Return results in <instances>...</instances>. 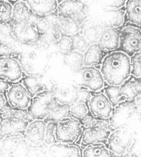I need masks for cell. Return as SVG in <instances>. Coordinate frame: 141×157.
<instances>
[{"label": "cell", "mask_w": 141, "mask_h": 157, "mask_svg": "<svg viewBox=\"0 0 141 157\" xmlns=\"http://www.w3.org/2000/svg\"><path fill=\"white\" fill-rule=\"evenodd\" d=\"M53 145L56 157H80L79 149L76 146L65 144Z\"/></svg>", "instance_id": "24"}, {"label": "cell", "mask_w": 141, "mask_h": 157, "mask_svg": "<svg viewBox=\"0 0 141 157\" xmlns=\"http://www.w3.org/2000/svg\"><path fill=\"white\" fill-rule=\"evenodd\" d=\"M23 71L18 61L12 56L0 58L1 78L10 82H16L22 78Z\"/></svg>", "instance_id": "11"}, {"label": "cell", "mask_w": 141, "mask_h": 157, "mask_svg": "<svg viewBox=\"0 0 141 157\" xmlns=\"http://www.w3.org/2000/svg\"><path fill=\"white\" fill-rule=\"evenodd\" d=\"M7 24L13 37L23 44L34 43L42 36L36 26V23L34 21L15 22L10 20Z\"/></svg>", "instance_id": "5"}, {"label": "cell", "mask_w": 141, "mask_h": 157, "mask_svg": "<svg viewBox=\"0 0 141 157\" xmlns=\"http://www.w3.org/2000/svg\"><path fill=\"white\" fill-rule=\"evenodd\" d=\"M115 157H118V156H115Z\"/></svg>", "instance_id": "36"}, {"label": "cell", "mask_w": 141, "mask_h": 157, "mask_svg": "<svg viewBox=\"0 0 141 157\" xmlns=\"http://www.w3.org/2000/svg\"><path fill=\"white\" fill-rule=\"evenodd\" d=\"M70 105L60 103L55 93L45 90L32 99L28 111L32 120L59 122L69 116Z\"/></svg>", "instance_id": "1"}, {"label": "cell", "mask_w": 141, "mask_h": 157, "mask_svg": "<svg viewBox=\"0 0 141 157\" xmlns=\"http://www.w3.org/2000/svg\"><path fill=\"white\" fill-rule=\"evenodd\" d=\"M83 157H111L109 148L102 143L90 145L83 149Z\"/></svg>", "instance_id": "22"}, {"label": "cell", "mask_w": 141, "mask_h": 157, "mask_svg": "<svg viewBox=\"0 0 141 157\" xmlns=\"http://www.w3.org/2000/svg\"><path fill=\"white\" fill-rule=\"evenodd\" d=\"M97 120L98 119L95 118L90 113L89 115H88L87 117L82 119L81 121H80V123H81L82 127L85 128L86 129L94 127L96 124Z\"/></svg>", "instance_id": "32"}, {"label": "cell", "mask_w": 141, "mask_h": 157, "mask_svg": "<svg viewBox=\"0 0 141 157\" xmlns=\"http://www.w3.org/2000/svg\"><path fill=\"white\" fill-rule=\"evenodd\" d=\"M22 84L27 90L32 99L39 93L47 90L45 85L35 76L28 75L22 78Z\"/></svg>", "instance_id": "21"}, {"label": "cell", "mask_w": 141, "mask_h": 157, "mask_svg": "<svg viewBox=\"0 0 141 157\" xmlns=\"http://www.w3.org/2000/svg\"><path fill=\"white\" fill-rule=\"evenodd\" d=\"M10 106L15 110H28L32 98L22 83L12 84L4 94Z\"/></svg>", "instance_id": "9"}, {"label": "cell", "mask_w": 141, "mask_h": 157, "mask_svg": "<svg viewBox=\"0 0 141 157\" xmlns=\"http://www.w3.org/2000/svg\"><path fill=\"white\" fill-rule=\"evenodd\" d=\"M57 47L59 50L63 53H67L71 52L72 39L67 36L61 37L57 41Z\"/></svg>", "instance_id": "31"}, {"label": "cell", "mask_w": 141, "mask_h": 157, "mask_svg": "<svg viewBox=\"0 0 141 157\" xmlns=\"http://www.w3.org/2000/svg\"><path fill=\"white\" fill-rule=\"evenodd\" d=\"M38 19L39 18L31 12L26 1H18L13 5L12 17L11 20L15 22L31 21L36 23Z\"/></svg>", "instance_id": "17"}, {"label": "cell", "mask_w": 141, "mask_h": 157, "mask_svg": "<svg viewBox=\"0 0 141 157\" xmlns=\"http://www.w3.org/2000/svg\"><path fill=\"white\" fill-rule=\"evenodd\" d=\"M120 51L130 58L141 52V29L134 26H127L120 31Z\"/></svg>", "instance_id": "6"}, {"label": "cell", "mask_w": 141, "mask_h": 157, "mask_svg": "<svg viewBox=\"0 0 141 157\" xmlns=\"http://www.w3.org/2000/svg\"><path fill=\"white\" fill-rule=\"evenodd\" d=\"M57 123L48 121L47 123L44 144L47 145H53L57 143L56 139V128Z\"/></svg>", "instance_id": "29"}, {"label": "cell", "mask_w": 141, "mask_h": 157, "mask_svg": "<svg viewBox=\"0 0 141 157\" xmlns=\"http://www.w3.org/2000/svg\"><path fill=\"white\" fill-rule=\"evenodd\" d=\"M13 5L8 1H0L1 24L7 23L12 17Z\"/></svg>", "instance_id": "26"}, {"label": "cell", "mask_w": 141, "mask_h": 157, "mask_svg": "<svg viewBox=\"0 0 141 157\" xmlns=\"http://www.w3.org/2000/svg\"><path fill=\"white\" fill-rule=\"evenodd\" d=\"M104 94L111 102L113 107L125 101H132L141 95V79L131 78L120 86L108 85Z\"/></svg>", "instance_id": "3"}, {"label": "cell", "mask_w": 141, "mask_h": 157, "mask_svg": "<svg viewBox=\"0 0 141 157\" xmlns=\"http://www.w3.org/2000/svg\"><path fill=\"white\" fill-rule=\"evenodd\" d=\"M90 114L87 103L78 102L70 106L69 116L74 118L79 121Z\"/></svg>", "instance_id": "25"}, {"label": "cell", "mask_w": 141, "mask_h": 157, "mask_svg": "<svg viewBox=\"0 0 141 157\" xmlns=\"http://www.w3.org/2000/svg\"><path fill=\"white\" fill-rule=\"evenodd\" d=\"M105 52L97 43L90 45L83 54V63L84 66H95L101 64Z\"/></svg>", "instance_id": "18"}, {"label": "cell", "mask_w": 141, "mask_h": 157, "mask_svg": "<svg viewBox=\"0 0 141 157\" xmlns=\"http://www.w3.org/2000/svg\"><path fill=\"white\" fill-rule=\"evenodd\" d=\"M126 3L125 1H114L113 2V4H110V7L113 9H120L121 7H122L124 4Z\"/></svg>", "instance_id": "34"}, {"label": "cell", "mask_w": 141, "mask_h": 157, "mask_svg": "<svg viewBox=\"0 0 141 157\" xmlns=\"http://www.w3.org/2000/svg\"><path fill=\"white\" fill-rule=\"evenodd\" d=\"M131 75L134 78L141 79V52L131 57Z\"/></svg>", "instance_id": "30"}, {"label": "cell", "mask_w": 141, "mask_h": 157, "mask_svg": "<svg viewBox=\"0 0 141 157\" xmlns=\"http://www.w3.org/2000/svg\"><path fill=\"white\" fill-rule=\"evenodd\" d=\"M82 85L88 90L96 92L104 86L105 80L100 69L95 66H83L80 69Z\"/></svg>", "instance_id": "10"}, {"label": "cell", "mask_w": 141, "mask_h": 157, "mask_svg": "<svg viewBox=\"0 0 141 157\" xmlns=\"http://www.w3.org/2000/svg\"><path fill=\"white\" fill-rule=\"evenodd\" d=\"M15 109L9 104L6 96L0 94V112L1 121L12 118Z\"/></svg>", "instance_id": "28"}, {"label": "cell", "mask_w": 141, "mask_h": 157, "mask_svg": "<svg viewBox=\"0 0 141 157\" xmlns=\"http://www.w3.org/2000/svg\"><path fill=\"white\" fill-rule=\"evenodd\" d=\"M86 4L82 1L67 0L60 2L57 8L59 18L70 19L80 25L86 17Z\"/></svg>", "instance_id": "7"}, {"label": "cell", "mask_w": 141, "mask_h": 157, "mask_svg": "<svg viewBox=\"0 0 141 157\" xmlns=\"http://www.w3.org/2000/svg\"><path fill=\"white\" fill-rule=\"evenodd\" d=\"M1 157H13L12 156H2Z\"/></svg>", "instance_id": "35"}, {"label": "cell", "mask_w": 141, "mask_h": 157, "mask_svg": "<svg viewBox=\"0 0 141 157\" xmlns=\"http://www.w3.org/2000/svg\"><path fill=\"white\" fill-rule=\"evenodd\" d=\"M97 44L105 51H114L120 47V31L116 28L105 29L101 34Z\"/></svg>", "instance_id": "14"}, {"label": "cell", "mask_w": 141, "mask_h": 157, "mask_svg": "<svg viewBox=\"0 0 141 157\" xmlns=\"http://www.w3.org/2000/svg\"><path fill=\"white\" fill-rule=\"evenodd\" d=\"M30 10L39 18H44L53 13L57 10L58 3L55 0L26 1Z\"/></svg>", "instance_id": "16"}, {"label": "cell", "mask_w": 141, "mask_h": 157, "mask_svg": "<svg viewBox=\"0 0 141 157\" xmlns=\"http://www.w3.org/2000/svg\"><path fill=\"white\" fill-rule=\"evenodd\" d=\"M107 144L109 151L116 156H124L127 153L128 145L122 138L119 129L112 132L107 140Z\"/></svg>", "instance_id": "19"}, {"label": "cell", "mask_w": 141, "mask_h": 157, "mask_svg": "<svg viewBox=\"0 0 141 157\" xmlns=\"http://www.w3.org/2000/svg\"><path fill=\"white\" fill-rule=\"evenodd\" d=\"M87 104L91 115L96 119L107 120L112 113L113 107L104 93H99L90 97Z\"/></svg>", "instance_id": "8"}, {"label": "cell", "mask_w": 141, "mask_h": 157, "mask_svg": "<svg viewBox=\"0 0 141 157\" xmlns=\"http://www.w3.org/2000/svg\"><path fill=\"white\" fill-rule=\"evenodd\" d=\"M72 49L71 51L77 50L82 53H85L88 47L90 46L85 37L79 33L72 38Z\"/></svg>", "instance_id": "27"}, {"label": "cell", "mask_w": 141, "mask_h": 157, "mask_svg": "<svg viewBox=\"0 0 141 157\" xmlns=\"http://www.w3.org/2000/svg\"><path fill=\"white\" fill-rule=\"evenodd\" d=\"M47 123L42 120H34L27 126L24 134L25 139L30 144L39 146L44 144Z\"/></svg>", "instance_id": "12"}, {"label": "cell", "mask_w": 141, "mask_h": 157, "mask_svg": "<svg viewBox=\"0 0 141 157\" xmlns=\"http://www.w3.org/2000/svg\"><path fill=\"white\" fill-rule=\"evenodd\" d=\"M100 71L108 85L120 86L131 75V58L120 50L112 52L103 59Z\"/></svg>", "instance_id": "2"}, {"label": "cell", "mask_w": 141, "mask_h": 157, "mask_svg": "<svg viewBox=\"0 0 141 157\" xmlns=\"http://www.w3.org/2000/svg\"><path fill=\"white\" fill-rule=\"evenodd\" d=\"M126 15L130 23L141 26V0L126 2Z\"/></svg>", "instance_id": "20"}, {"label": "cell", "mask_w": 141, "mask_h": 157, "mask_svg": "<svg viewBox=\"0 0 141 157\" xmlns=\"http://www.w3.org/2000/svg\"><path fill=\"white\" fill-rule=\"evenodd\" d=\"M83 134L80 121L72 117H67L57 123L56 139L57 143L71 145L76 142Z\"/></svg>", "instance_id": "4"}, {"label": "cell", "mask_w": 141, "mask_h": 157, "mask_svg": "<svg viewBox=\"0 0 141 157\" xmlns=\"http://www.w3.org/2000/svg\"><path fill=\"white\" fill-rule=\"evenodd\" d=\"M111 133L110 129L101 126L99 124V120H97V123L94 127L86 129L83 132L81 139V145L86 147L90 145L107 141Z\"/></svg>", "instance_id": "13"}, {"label": "cell", "mask_w": 141, "mask_h": 157, "mask_svg": "<svg viewBox=\"0 0 141 157\" xmlns=\"http://www.w3.org/2000/svg\"><path fill=\"white\" fill-rule=\"evenodd\" d=\"M59 20L61 37L67 36L72 38L74 36L79 33L80 25L75 21L70 19L59 17Z\"/></svg>", "instance_id": "23"}, {"label": "cell", "mask_w": 141, "mask_h": 157, "mask_svg": "<svg viewBox=\"0 0 141 157\" xmlns=\"http://www.w3.org/2000/svg\"><path fill=\"white\" fill-rule=\"evenodd\" d=\"M30 123L28 120L18 118H11L1 121V138H4L6 136L21 134L24 132Z\"/></svg>", "instance_id": "15"}, {"label": "cell", "mask_w": 141, "mask_h": 157, "mask_svg": "<svg viewBox=\"0 0 141 157\" xmlns=\"http://www.w3.org/2000/svg\"><path fill=\"white\" fill-rule=\"evenodd\" d=\"M9 82H8L6 80L1 78V81H0V94H5L6 93V92L7 91V90H9V88H10V85L9 83Z\"/></svg>", "instance_id": "33"}]
</instances>
